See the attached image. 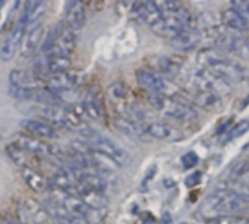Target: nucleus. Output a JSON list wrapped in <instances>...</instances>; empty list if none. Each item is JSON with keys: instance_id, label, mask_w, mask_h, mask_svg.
<instances>
[{"instance_id": "nucleus-42", "label": "nucleus", "mask_w": 249, "mask_h": 224, "mask_svg": "<svg viewBox=\"0 0 249 224\" xmlns=\"http://www.w3.org/2000/svg\"><path fill=\"white\" fill-rule=\"evenodd\" d=\"M163 218H164V220H163V223H164V224H169V223H170V215H169V214H167V215H164Z\"/></svg>"}, {"instance_id": "nucleus-8", "label": "nucleus", "mask_w": 249, "mask_h": 224, "mask_svg": "<svg viewBox=\"0 0 249 224\" xmlns=\"http://www.w3.org/2000/svg\"><path fill=\"white\" fill-rule=\"evenodd\" d=\"M85 81V73L78 69H69L65 73L54 75L47 81V89L53 92L59 91H71L75 89L76 86L82 85Z\"/></svg>"}, {"instance_id": "nucleus-25", "label": "nucleus", "mask_w": 249, "mask_h": 224, "mask_svg": "<svg viewBox=\"0 0 249 224\" xmlns=\"http://www.w3.org/2000/svg\"><path fill=\"white\" fill-rule=\"evenodd\" d=\"M188 103H194L195 105L198 107H202V108H207V110H211V108H215L220 105V97L217 95H213V94H207V92H199V91H195Z\"/></svg>"}, {"instance_id": "nucleus-11", "label": "nucleus", "mask_w": 249, "mask_h": 224, "mask_svg": "<svg viewBox=\"0 0 249 224\" xmlns=\"http://www.w3.org/2000/svg\"><path fill=\"white\" fill-rule=\"evenodd\" d=\"M25 31H27V27L24 24H21V22H18L17 27L12 28V31L9 33L8 38L5 40L2 47H0V57H2V60L9 62V60H12L15 57V54L21 49Z\"/></svg>"}, {"instance_id": "nucleus-12", "label": "nucleus", "mask_w": 249, "mask_h": 224, "mask_svg": "<svg viewBox=\"0 0 249 224\" xmlns=\"http://www.w3.org/2000/svg\"><path fill=\"white\" fill-rule=\"evenodd\" d=\"M73 196L79 198L85 204V207H88V208L104 209V208L108 207V198L106 196L104 192L91 189V188H88L85 185H81V183H76Z\"/></svg>"}, {"instance_id": "nucleus-9", "label": "nucleus", "mask_w": 249, "mask_h": 224, "mask_svg": "<svg viewBox=\"0 0 249 224\" xmlns=\"http://www.w3.org/2000/svg\"><path fill=\"white\" fill-rule=\"evenodd\" d=\"M215 44L220 49L237 54L240 57H249V40H246L245 37L236 34V33H226L223 31L217 38H215Z\"/></svg>"}, {"instance_id": "nucleus-18", "label": "nucleus", "mask_w": 249, "mask_h": 224, "mask_svg": "<svg viewBox=\"0 0 249 224\" xmlns=\"http://www.w3.org/2000/svg\"><path fill=\"white\" fill-rule=\"evenodd\" d=\"M36 111L38 116L43 119V122L49 123L52 128H68L66 119H65V107L60 105H43L37 104Z\"/></svg>"}, {"instance_id": "nucleus-35", "label": "nucleus", "mask_w": 249, "mask_h": 224, "mask_svg": "<svg viewBox=\"0 0 249 224\" xmlns=\"http://www.w3.org/2000/svg\"><path fill=\"white\" fill-rule=\"evenodd\" d=\"M248 131H249V121H242L236 123L234 126H231V129H229V141L243 137Z\"/></svg>"}, {"instance_id": "nucleus-26", "label": "nucleus", "mask_w": 249, "mask_h": 224, "mask_svg": "<svg viewBox=\"0 0 249 224\" xmlns=\"http://www.w3.org/2000/svg\"><path fill=\"white\" fill-rule=\"evenodd\" d=\"M182 60L176 59V57H170V56H163L159 59V69L169 75V76H178L182 72Z\"/></svg>"}, {"instance_id": "nucleus-29", "label": "nucleus", "mask_w": 249, "mask_h": 224, "mask_svg": "<svg viewBox=\"0 0 249 224\" xmlns=\"http://www.w3.org/2000/svg\"><path fill=\"white\" fill-rule=\"evenodd\" d=\"M230 176L233 180L237 182H246L249 183V161L246 160H239L230 167Z\"/></svg>"}, {"instance_id": "nucleus-28", "label": "nucleus", "mask_w": 249, "mask_h": 224, "mask_svg": "<svg viewBox=\"0 0 249 224\" xmlns=\"http://www.w3.org/2000/svg\"><path fill=\"white\" fill-rule=\"evenodd\" d=\"M62 205H63V208H65L69 214H72V215H75V217H79V218H82L84 212H85L87 208H88V207H85V204H84L79 198L72 196V195H68V196L62 201Z\"/></svg>"}, {"instance_id": "nucleus-6", "label": "nucleus", "mask_w": 249, "mask_h": 224, "mask_svg": "<svg viewBox=\"0 0 249 224\" xmlns=\"http://www.w3.org/2000/svg\"><path fill=\"white\" fill-rule=\"evenodd\" d=\"M191 82L195 91H199V92H207V94H213L217 97H223L231 92V85L227 81H224L214 72L204 69V68H199L192 72Z\"/></svg>"}, {"instance_id": "nucleus-14", "label": "nucleus", "mask_w": 249, "mask_h": 224, "mask_svg": "<svg viewBox=\"0 0 249 224\" xmlns=\"http://www.w3.org/2000/svg\"><path fill=\"white\" fill-rule=\"evenodd\" d=\"M202 34L199 33L198 28L192 27V28H186L182 33H179L176 37L170 38V46L178 50V52H189L192 49H195L199 43H201Z\"/></svg>"}, {"instance_id": "nucleus-38", "label": "nucleus", "mask_w": 249, "mask_h": 224, "mask_svg": "<svg viewBox=\"0 0 249 224\" xmlns=\"http://www.w3.org/2000/svg\"><path fill=\"white\" fill-rule=\"evenodd\" d=\"M54 223H56V224H85L82 218L75 217V215H72V214H66V215L60 217V218L54 220Z\"/></svg>"}, {"instance_id": "nucleus-32", "label": "nucleus", "mask_w": 249, "mask_h": 224, "mask_svg": "<svg viewBox=\"0 0 249 224\" xmlns=\"http://www.w3.org/2000/svg\"><path fill=\"white\" fill-rule=\"evenodd\" d=\"M60 31H62V28H60L59 25H54L53 28H50V30H49V33H47V34H44L46 37H43L41 47H40V50H41L44 54H46V53H49V52L53 49V46L56 44V41H57V38H59Z\"/></svg>"}, {"instance_id": "nucleus-4", "label": "nucleus", "mask_w": 249, "mask_h": 224, "mask_svg": "<svg viewBox=\"0 0 249 224\" xmlns=\"http://www.w3.org/2000/svg\"><path fill=\"white\" fill-rule=\"evenodd\" d=\"M137 81L140 86L145 91H148L151 95H166V97H175L179 95V88L175 82L167 79L164 75L159 73L153 69H138L137 70Z\"/></svg>"}, {"instance_id": "nucleus-30", "label": "nucleus", "mask_w": 249, "mask_h": 224, "mask_svg": "<svg viewBox=\"0 0 249 224\" xmlns=\"http://www.w3.org/2000/svg\"><path fill=\"white\" fill-rule=\"evenodd\" d=\"M6 154L8 157L21 169L24 167H28V157H27V153L24 150H21L18 145H15L14 142L6 145Z\"/></svg>"}, {"instance_id": "nucleus-27", "label": "nucleus", "mask_w": 249, "mask_h": 224, "mask_svg": "<svg viewBox=\"0 0 249 224\" xmlns=\"http://www.w3.org/2000/svg\"><path fill=\"white\" fill-rule=\"evenodd\" d=\"M81 107H82L84 115H85L87 118L94 119V121L100 119V116H101V108H100V104H98L97 98H95L91 92L87 94V97L82 100Z\"/></svg>"}, {"instance_id": "nucleus-16", "label": "nucleus", "mask_w": 249, "mask_h": 224, "mask_svg": "<svg viewBox=\"0 0 249 224\" xmlns=\"http://www.w3.org/2000/svg\"><path fill=\"white\" fill-rule=\"evenodd\" d=\"M22 209L25 212V217L33 224H53L54 223L50 214L47 212L46 207L34 198H27L24 201Z\"/></svg>"}, {"instance_id": "nucleus-5", "label": "nucleus", "mask_w": 249, "mask_h": 224, "mask_svg": "<svg viewBox=\"0 0 249 224\" xmlns=\"http://www.w3.org/2000/svg\"><path fill=\"white\" fill-rule=\"evenodd\" d=\"M192 27L196 28L195 22L192 21L191 12H189V9L182 6L176 14L163 17L156 25L151 27V30L154 31V34L170 40V38L176 37L179 33H182L183 30L192 28Z\"/></svg>"}, {"instance_id": "nucleus-1", "label": "nucleus", "mask_w": 249, "mask_h": 224, "mask_svg": "<svg viewBox=\"0 0 249 224\" xmlns=\"http://www.w3.org/2000/svg\"><path fill=\"white\" fill-rule=\"evenodd\" d=\"M198 63L201 68L208 69L231 84H240L249 79V72L242 65L236 63L234 60L224 56L217 47H207L198 53Z\"/></svg>"}, {"instance_id": "nucleus-31", "label": "nucleus", "mask_w": 249, "mask_h": 224, "mask_svg": "<svg viewBox=\"0 0 249 224\" xmlns=\"http://www.w3.org/2000/svg\"><path fill=\"white\" fill-rule=\"evenodd\" d=\"M108 215V209H94V208H87V211L82 215V220L85 224H104L106 218Z\"/></svg>"}, {"instance_id": "nucleus-37", "label": "nucleus", "mask_w": 249, "mask_h": 224, "mask_svg": "<svg viewBox=\"0 0 249 224\" xmlns=\"http://www.w3.org/2000/svg\"><path fill=\"white\" fill-rule=\"evenodd\" d=\"M198 161H199V158H198V155L195 154V153H188V154H185L183 157H182V164H183V167L185 169H192V167H195L196 164H198Z\"/></svg>"}, {"instance_id": "nucleus-40", "label": "nucleus", "mask_w": 249, "mask_h": 224, "mask_svg": "<svg viewBox=\"0 0 249 224\" xmlns=\"http://www.w3.org/2000/svg\"><path fill=\"white\" fill-rule=\"evenodd\" d=\"M201 179H202V173L201 172H195V173H192V174H189L186 177L185 183H186L188 188H194V186L201 183Z\"/></svg>"}, {"instance_id": "nucleus-13", "label": "nucleus", "mask_w": 249, "mask_h": 224, "mask_svg": "<svg viewBox=\"0 0 249 224\" xmlns=\"http://www.w3.org/2000/svg\"><path fill=\"white\" fill-rule=\"evenodd\" d=\"M25 33L27 34L24 35L22 44H21V56L24 59H30L41 47V41H43V37H44L46 33H44L43 24H38V25H34L31 28H27Z\"/></svg>"}, {"instance_id": "nucleus-43", "label": "nucleus", "mask_w": 249, "mask_h": 224, "mask_svg": "<svg viewBox=\"0 0 249 224\" xmlns=\"http://www.w3.org/2000/svg\"><path fill=\"white\" fill-rule=\"evenodd\" d=\"M180 224H189V223H180Z\"/></svg>"}, {"instance_id": "nucleus-33", "label": "nucleus", "mask_w": 249, "mask_h": 224, "mask_svg": "<svg viewBox=\"0 0 249 224\" xmlns=\"http://www.w3.org/2000/svg\"><path fill=\"white\" fill-rule=\"evenodd\" d=\"M226 189L231 190L242 201H245L246 204H249V183H246V182H237V180H230Z\"/></svg>"}, {"instance_id": "nucleus-36", "label": "nucleus", "mask_w": 249, "mask_h": 224, "mask_svg": "<svg viewBox=\"0 0 249 224\" xmlns=\"http://www.w3.org/2000/svg\"><path fill=\"white\" fill-rule=\"evenodd\" d=\"M207 224H249V218L245 217H221L207 221Z\"/></svg>"}, {"instance_id": "nucleus-44", "label": "nucleus", "mask_w": 249, "mask_h": 224, "mask_svg": "<svg viewBox=\"0 0 249 224\" xmlns=\"http://www.w3.org/2000/svg\"><path fill=\"white\" fill-rule=\"evenodd\" d=\"M53 224H56V223H53Z\"/></svg>"}, {"instance_id": "nucleus-22", "label": "nucleus", "mask_w": 249, "mask_h": 224, "mask_svg": "<svg viewBox=\"0 0 249 224\" xmlns=\"http://www.w3.org/2000/svg\"><path fill=\"white\" fill-rule=\"evenodd\" d=\"M220 21H221L223 27H226L227 30L233 31V33H243L249 28V21L242 14L234 11L231 6L221 12Z\"/></svg>"}, {"instance_id": "nucleus-19", "label": "nucleus", "mask_w": 249, "mask_h": 224, "mask_svg": "<svg viewBox=\"0 0 249 224\" xmlns=\"http://www.w3.org/2000/svg\"><path fill=\"white\" fill-rule=\"evenodd\" d=\"M12 138H14V144L18 145L25 153H31L37 155H49V144H46L41 139H37L24 132L15 134Z\"/></svg>"}, {"instance_id": "nucleus-3", "label": "nucleus", "mask_w": 249, "mask_h": 224, "mask_svg": "<svg viewBox=\"0 0 249 224\" xmlns=\"http://www.w3.org/2000/svg\"><path fill=\"white\" fill-rule=\"evenodd\" d=\"M150 104L153 108L160 111L166 118L179 121V122H189L196 119V111L180 94L175 97L166 95H151Z\"/></svg>"}, {"instance_id": "nucleus-2", "label": "nucleus", "mask_w": 249, "mask_h": 224, "mask_svg": "<svg viewBox=\"0 0 249 224\" xmlns=\"http://www.w3.org/2000/svg\"><path fill=\"white\" fill-rule=\"evenodd\" d=\"M249 204L242 201L231 190L223 188L210 193L199 207V214L204 220L211 221L221 217H237L246 211Z\"/></svg>"}, {"instance_id": "nucleus-21", "label": "nucleus", "mask_w": 249, "mask_h": 224, "mask_svg": "<svg viewBox=\"0 0 249 224\" xmlns=\"http://www.w3.org/2000/svg\"><path fill=\"white\" fill-rule=\"evenodd\" d=\"M21 126L28 132V135L37 139H53L56 138V131L49 123L37 119H25L21 122Z\"/></svg>"}, {"instance_id": "nucleus-7", "label": "nucleus", "mask_w": 249, "mask_h": 224, "mask_svg": "<svg viewBox=\"0 0 249 224\" xmlns=\"http://www.w3.org/2000/svg\"><path fill=\"white\" fill-rule=\"evenodd\" d=\"M81 141H84L91 150H95V151H98V153L106 154L107 157H110V158H111L117 166H120V167H126V166H129L131 161H132L131 155H129L126 151H124L123 148H120V147H119L116 142H113L111 139L103 137L101 134H97L95 137H92V138H89V139H81Z\"/></svg>"}, {"instance_id": "nucleus-17", "label": "nucleus", "mask_w": 249, "mask_h": 224, "mask_svg": "<svg viewBox=\"0 0 249 224\" xmlns=\"http://www.w3.org/2000/svg\"><path fill=\"white\" fill-rule=\"evenodd\" d=\"M87 12L85 6L79 0H73V2H68L66 11H65V24L66 28L72 31H78L85 25Z\"/></svg>"}, {"instance_id": "nucleus-41", "label": "nucleus", "mask_w": 249, "mask_h": 224, "mask_svg": "<svg viewBox=\"0 0 249 224\" xmlns=\"http://www.w3.org/2000/svg\"><path fill=\"white\" fill-rule=\"evenodd\" d=\"M0 224H15V223L11 221V220H3V218H0Z\"/></svg>"}, {"instance_id": "nucleus-15", "label": "nucleus", "mask_w": 249, "mask_h": 224, "mask_svg": "<svg viewBox=\"0 0 249 224\" xmlns=\"http://www.w3.org/2000/svg\"><path fill=\"white\" fill-rule=\"evenodd\" d=\"M76 41H78L76 31H72L65 27L62 28L56 44L49 53H46V56H68L69 57V54H72L76 47Z\"/></svg>"}, {"instance_id": "nucleus-23", "label": "nucleus", "mask_w": 249, "mask_h": 224, "mask_svg": "<svg viewBox=\"0 0 249 224\" xmlns=\"http://www.w3.org/2000/svg\"><path fill=\"white\" fill-rule=\"evenodd\" d=\"M21 174H22V179L25 180L27 186L36 192V193H44L49 190L50 185H49V179L46 176H43L40 172L34 170L33 167H24L21 169Z\"/></svg>"}, {"instance_id": "nucleus-34", "label": "nucleus", "mask_w": 249, "mask_h": 224, "mask_svg": "<svg viewBox=\"0 0 249 224\" xmlns=\"http://www.w3.org/2000/svg\"><path fill=\"white\" fill-rule=\"evenodd\" d=\"M108 95L113 98L114 103L122 104L124 101V98L128 97V88H126V85L122 84V82H114L108 88Z\"/></svg>"}, {"instance_id": "nucleus-10", "label": "nucleus", "mask_w": 249, "mask_h": 224, "mask_svg": "<svg viewBox=\"0 0 249 224\" xmlns=\"http://www.w3.org/2000/svg\"><path fill=\"white\" fill-rule=\"evenodd\" d=\"M145 134L148 138L160 139V141H167V142H178L185 138L183 132L179 131L178 128L161 123V122H151L145 123Z\"/></svg>"}, {"instance_id": "nucleus-39", "label": "nucleus", "mask_w": 249, "mask_h": 224, "mask_svg": "<svg viewBox=\"0 0 249 224\" xmlns=\"http://www.w3.org/2000/svg\"><path fill=\"white\" fill-rule=\"evenodd\" d=\"M231 8L249 21V2H231Z\"/></svg>"}, {"instance_id": "nucleus-24", "label": "nucleus", "mask_w": 249, "mask_h": 224, "mask_svg": "<svg viewBox=\"0 0 249 224\" xmlns=\"http://www.w3.org/2000/svg\"><path fill=\"white\" fill-rule=\"evenodd\" d=\"M43 66H44V73L54 76V75H60L65 73L71 69L72 62L71 57L68 56H43Z\"/></svg>"}, {"instance_id": "nucleus-20", "label": "nucleus", "mask_w": 249, "mask_h": 224, "mask_svg": "<svg viewBox=\"0 0 249 224\" xmlns=\"http://www.w3.org/2000/svg\"><path fill=\"white\" fill-rule=\"evenodd\" d=\"M114 126L117 131H120L123 135H126L132 139H147V134H145V125H141L129 118H116L114 119Z\"/></svg>"}]
</instances>
